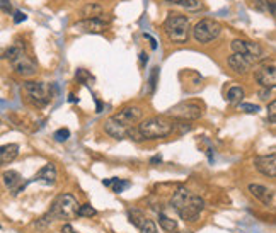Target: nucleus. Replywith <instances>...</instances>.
I'll return each mask as SVG.
<instances>
[{
	"label": "nucleus",
	"instance_id": "1",
	"mask_svg": "<svg viewBox=\"0 0 276 233\" xmlns=\"http://www.w3.org/2000/svg\"><path fill=\"white\" fill-rule=\"evenodd\" d=\"M171 206L184 221H196L199 215L205 209V201L203 197L193 194L184 186L178 187L171 197Z\"/></svg>",
	"mask_w": 276,
	"mask_h": 233
},
{
	"label": "nucleus",
	"instance_id": "2",
	"mask_svg": "<svg viewBox=\"0 0 276 233\" xmlns=\"http://www.w3.org/2000/svg\"><path fill=\"white\" fill-rule=\"evenodd\" d=\"M176 124L172 121H169L164 116H153L148 119L141 121L137 126L138 133H140L141 140H157V138H166L174 131Z\"/></svg>",
	"mask_w": 276,
	"mask_h": 233
},
{
	"label": "nucleus",
	"instance_id": "3",
	"mask_svg": "<svg viewBox=\"0 0 276 233\" xmlns=\"http://www.w3.org/2000/svg\"><path fill=\"white\" fill-rule=\"evenodd\" d=\"M164 33L169 38V41L174 44H184L189 39V19L181 14H169V17L164 21Z\"/></svg>",
	"mask_w": 276,
	"mask_h": 233
},
{
	"label": "nucleus",
	"instance_id": "4",
	"mask_svg": "<svg viewBox=\"0 0 276 233\" xmlns=\"http://www.w3.org/2000/svg\"><path fill=\"white\" fill-rule=\"evenodd\" d=\"M77 209H79V202L72 194H60L51 204V209L46 215V218L51 220H70L77 215Z\"/></svg>",
	"mask_w": 276,
	"mask_h": 233
},
{
	"label": "nucleus",
	"instance_id": "5",
	"mask_svg": "<svg viewBox=\"0 0 276 233\" xmlns=\"http://www.w3.org/2000/svg\"><path fill=\"white\" fill-rule=\"evenodd\" d=\"M56 89L53 85H48L45 82H26L24 83V94L28 101L36 108H43L53 99Z\"/></svg>",
	"mask_w": 276,
	"mask_h": 233
},
{
	"label": "nucleus",
	"instance_id": "6",
	"mask_svg": "<svg viewBox=\"0 0 276 233\" xmlns=\"http://www.w3.org/2000/svg\"><path fill=\"white\" fill-rule=\"evenodd\" d=\"M220 31H222V26L217 21H213V19H201V21L194 24L193 38L196 43L208 44L220 36Z\"/></svg>",
	"mask_w": 276,
	"mask_h": 233
},
{
	"label": "nucleus",
	"instance_id": "7",
	"mask_svg": "<svg viewBox=\"0 0 276 233\" xmlns=\"http://www.w3.org/2000/svg\"><path fill=\"white\" fill-rule=\"evenodd\" d=\"M232 49H233V53L244 56V58L249 60L251 63L263 62V60L266 58V51H264L258 43H251V41H245V39H233Z\"/></svg>",
	"mask_w": 276,
	"mask_h": 233
},
{
	"label": "nucleus",
	"instance_id": "8",
	"mask_svg": "<svg viewBox=\"0 0 276 233\" xmlns=\"http://www.w3.org/2000/svg\"><path fill=\"white\" fill-rule=\"evenodd\" d=\"M201 114H203V106L198 104V102H193V101L176 104L174 108H171L167 111V116L174 117V119H179V121L199 119V117H201Z\"/></svg>",
	"mask_w": 276,
	"mask_h": 233
},
{
	"label": "nucleus",
	"instance_id": "9",
	"mask_svg": "<svg viewBox=\"0 0 276 233\" xmlns=\"http://www.w3.org/2000/svg\"><path fill=\"white\" fill-rule=\"evenodd\" d=\"M143 117V111L138 106H128V108H123L121 111H118L116 114L109 117L111 121H114L116 124L123 126V128H132L133 124H137L138 121Z\"/></svg>",
	"mask_w": 276,
	"mask_h": 233
},
{
	"label": "nucleus",
	"instance_id": "10",
	"mask_svg": "<svg viewBox=\"0 0 276 233\" xmlns=\"http://www.w3.org/2000/svg\"><path fill=\"white\" fill-rule=\"evenodd\" d=\"M111 19L109 16H99V17H91V19H82V21L75 22L74 29L75 31L80 33H104L111 24Z\"/></svg>",
	"mask_w": 276,
	"mask_h": 233
},
{
	"label": "nucleus",
	"instance_id": "11",
	"mask_svg": "<svg viewBox=\"0 0 276 233\" xmlns=\"http://www.w3.org/2000/svg\"><path fill=\"white\" fill-rule=\"evenodd\" d=\"M254 78L264 89H275L276 85V67L275 63H263L254 70Z\"/></svg>",
	"mask_w": 276,
	"mask_h": 233
},
{
	"label": "nucleus",
	"instance_id": "12",
	"mask_svg": "<svg viewBox=\"0 0 276 233\" xmlns=\"http://www.w3.org/2000/svg\"><path fill=\"white\" fill-rule=\"evenodd\" d=\"M10 63H12L15 74L21 75V77H33V75L36 74V63H34L24 51L19 53L14 60H10Z\"/></svg>",
	"mask_w": 276,
	"mask_h": 233
},
{
	"label": "nucleus",
	"instance_id": "13",
	"mask_svg": "<svg viewBox=\"0 0 276 233\" xmlns=\"http://www.w3.org/2000/svg\"><path fill=\"white\" fill-rule=\"evenodd\" d=\"M254 167H256V170L261 172L263 175L275 179L276 177V155L270 154V155L256 156V158H254Z\"/></svg>",
	"mask_w": 276,
	"mask_h": 233
},
{
	"label": "nucleus",
	"instance_id": "14",
	"mask_svg": "<svg viewBox=\"0 0 276 233\" xmlns=\"http://www.w3.org/2000/svg\"><path fill=\"white\" fill-rule=\"evenodd\" d=\"M56 179H58L56 167L53 165V163H46L45 167H41V169L38 170V174L34 175L29 182H41V184H45V186H53L56 182ZM29 182H26V186H28Z\"/></svg>",
	"mask_w": 276,
	"mask_h": 233
},
{
	"label": "nucleus",
	"instance_id": "15",
	"mask_svg": "<svg viewBox=\"0 0 276 233\" xmlns=\"http://www.w3.org/2000/svg\"><path fill=\"white\" fill-rule=\"evenodd\" d=\"M249 193L259 199L263 204L266 206H273L275 202V193L271 189H268L266 186H261V184H249Z\"/></svg>",
	"mask_w": 276,
	"mask_h": 233
},
{
	"label": "nucleus",
	"instance_id": "16",
	"mask_svg": "<svg viewBox=\"0 0 276 233\" xmlns=\"http://www.w3.org/2000/svg\"><path fill=\"white\" fill-rule=\"evenodd\" d=\"M2 177H3V184L7 186V189H10L14 194H19L26 187L22 184V175L15 170H5Z\"/></svg>",
	"mask_w": 276,
	"mask_h": 233
},
{
	"label": "nucleus",
	"instance_id": "17",
	"mask_svg": "<svg viewBox=\"0 0 276 233\" xmlns=\"http://www.w3.org/2000/svg\"><path fill=\"white\" fill-rule=\"evenodd\" d=\"M19 155V145L9 143V145H0V167L12 163Z\"/></svg>",
	"mask_w": 276,
	"mask_h": 233
},
{
	"label": "nucleus",
	"instance_id": "18",
	"mask_svg": "<svg viewBox=\"0 0 276 233\" xmlns=\"http://www.w3.org/2000/svg\"><path fill=\"white\" fill-rule=\"evenodd\" d=\"M227 63H229V67L232 68L233 72H235V74H240V75L247 74V72L251 70V67H252V63L249 62V60H245L244 56L237 55V53H233L232 56H229Z\"/></svg>",
	"mask_w": 276,
	"mask_h": 233
},
{
	"label": "nucleus",
	"instance_id": "19",
	"mask_svg": "<svg viewBox=\"0 0 276 233\" xmlns=\"http://www.w3.org/2000/svg\"><path fill=\"white\" fill-rule=\"evenodd\" d=\"M104 14V7L99 5V3L95 2H91L87 3V5L82 7V10H80V16H82L84 19H91V17H99Z\"/></svg>",
	"mask_w": 276,
	"mask_h": 233
},
{
	"label": "nucleus",
	"instance_id": "20",
	"mask_svg": "<svg viewBox=\"0 0 276 233\" xmlns=\"http://www.w3.org/2000/svg\"><path fill=\"white\" fill-rule=\"evenodd\" d=\"M104 128H106V133H109L113 138H116V140L126 138V128H123V126H120V124H116L114 121L107 119Z\"/></svg>",
	"mask_w": 276,
	"mask_h": 233
},
{
	"label": "nucleus",
	"instance_id": "21",
	"mask_svg": "<svg viewBox=\"0 0 276 233\" xmlns=\"http://www.w3.org/2000/svg\"><path fill=\"white\" fill-rule=\"evenodd\" d=\"M102 184H104L106 187H111V189L114 191V193H123L125 189H128L130 182L128 181H123V179H118V177H113V179H106V181H102Z\"/></svg>",
	"mask_w": 276,
	"mask_h": 233
},
{
	"label": "nucleus",
	"instance_id": "22",
	"mask_svg": "<svg viewBox=\"0 0 276 233\" xmlns=\"http://www.w3.org/2000/svg\"><path fill=\"white\" fill-rule=\"evenodd\" d=\"M244 89L242 87H232V89H229V92H227V102L229 104H240L242 102V99H244Z\"/></svg>",
	"mask_w": 276,
	"mask_h": 233
},
{
	"label": "nucleus",
	"instance_id": "23",
	"mask_svg": "<svg viewBox=\"0 0 276 233\" xmlns=\"http://www.w3.org/2000/svg\"><path fill=\"white\" fill-rule=\"evenodd\" d=\"M159 225L162 227L164 232H169V233L178 230V221L169 218L167 215H164V213H159Z\"/></svg>",
	"mask_w": 276,
	"mask_h": 233
},
{
	"label": "nucleus",
	"instance_id": "24",
	"mask_svg": "<svg viewBox=\"0 0 276 233\" xmlns=\"http://www.w3.org/2000/svg\"><path fill=\"white\" fill-rule=\"evenodd\" d=\"M166 2L172 3V5H179L186 10H198L201 7L199 0H166Z\"/></svg>",
	"mask_w": 276,
	"mask_h": 233
},
{
	"label": "nucleus",
	"instance_id": "25",
	"mask_svg": "<svg viewBox=\"0 0 276 233\" xmlns=\"http://www.w3.org/2000/svg\"><path fill=\"white\" fill-rule=\"evenodd\" d=\"M252 7L261 12H268L270 10L271 16H275V3L271 0H252Z\"/></svg>",
	"mask_w": 276,
	"mask_h": 233
},
{
	"label": "nucleus",
	"instance_id": "26",
	"mask_svg": "<svg viewBox=\"0 0 276 233\" xmlns=\"http://www.w3.org/2000/svg\"><path fill=\"white\" fill-rule=\"evenodd\" d=\"M128 220L132 225H135L137 228H140V225L143 223L145 220H147V216H145L143 211H140V209H130L128 211Z\"/></svg>",
	"mask_w": 276,
	"mask_h": 233
},
{
	"label": "nucleus",
	"instance_id": "27",
	"mask_svg": "<svg viewBox=\"0 0 276 233\" xmlns=\"http://www.w3.org/2000/svg\"><path fill=\"white\" fill-rule=\"evenodd\" d=\"M77 215L84 216V218H91V216L97 215V211H95V208H92L91 204H82V206H79V209H77Z\"/></svg>",
	"mask_w": 276,
	"mask_h": 233
},
{
	"label": "nucleus",
	"instance_id": "28",
	"mask_svg": "<svg viewBox=\"0 0 276 233\" xmlns=\"http://www.w3.org/2000/svg\"><path fill=\"white\" fill-rule=\"evenodd\" d=\"M138 230H140V233H159V230H157V227H155V223H153L152 220H148V218L140 225V228H138Z\"/></svg>",
	"mask_w": 276,
	"mask_h": 233
},
{
	"label": "nucleus",
	"instance_id": "29",
	"mask_svg": "<svg viewBox=\"0 0 276 233\" xmlns=\"http://www.w3.org/2000/svg\"><path fill=\"white\" fill-rule=\"evenodd\" d=\"M75 78H77V82H80V83H87L89 80H92L94 77H92V75L87 70L79 68V70H77V74H75Z\"/></svg>",
	"mask_w": 276,
	"mask_h": 233
},
{
	"label": "nucleus",
	"instance_id": "30",
	"mask_svg": "<svg viewBox=\"0 0 276 233\" xmlns=\"http://www.w3.org/2000/svg\"><path fill=\"white\" fill-rule=\"evenodd\" d=\"M159 70H160L159 67L152 68V74H150V92H152V94L155 92V89H157V80H159Z\"/></svg>",
	"mask_w": 276,
	"mask_h": 233
},
{
	"label": "nucleus",
	"instance_id": "31",
	"mask_svg": "<svg viewBox=\"0 0 276 233\" xmlns=\"http://www.w3.org/2000/svg\"><path fill=\"white\" fill-rule=\"evenodd\" d=\"M53 138H55L56 141H67L68 138H70V131H68L67 128H61L53 135Z\"/></svg>",
	"mask_w": 276,
	"mask_h": 233
},
{
	"label": "nucleus",
	"instance_id": "32",
	"mask_svg": "<svg viewBox=\"0 0 276 233\" xmlns=\"http://www.w3.org/2000/svg\"><path fill=\"white\" fill-rule=\"evenodd\" d=\"M268 117L271 124H276V101H271L268 106Z\"/></svg>",
	"mask_w": 276,
	"mask_h": 233
},
{
	"label": "nucleus",
	"instance_id": "33",
	"mask_svg": "<svg viewBox=\"0 0 276 233\" xmlns=\"http://www.w3.org/2000/svg\"><path fill=\"white\" fill-rule=\"evenodd\" d=\"M240 106V109L245 111V113H249V114H252V113H258L259 111V106H256V104H239Z\"/></svg>",
	"mask_w": 276,
	"mask_h": 233
},
{
	"label": "nucleus",
	"instance_id": "34",
	"mask_svg": "<svg viewBox=\"0 0 276 233\" xmlns=\"http://www.w3.org/2000/svg\"><path fill=\"white\" fill-rule=\"evenodd\" d=\"M26 19H28V16H26L24 12H21V10H15V12H14V22H15V24H19V22H24Z\"/></svg>",
	"mask_w": 276,
	"mask_h": 233
},
{
	"label": "nucleus",
	"instance_id": "35",
	"mask_svg": "<svg viewBox=\"0 0 276 233\" xmlns=\"http://www.w3.org/2000/svg\"><path fill=\"white\" fill-rule=\"evenodd\" d=\"M0 9L3 10V12H12V5H10V0H0Z\"/></svg>",
	"mask_w": 276,
	"mask_h": 233
},
{
	"label": "nucleus",
	"instance_id": "36",
	"mask_svg": "<svg viewBox=\"0 0 276 233\" xmlns=\"http://www.w3.org/2000/svg\"><path fill=\"white\" fill-rule=\"evenodd\" d=\"M61 233H79V232H75L72 225H63L61 227Z\"/></svg>",
	"mask_w": 276,
	"mask_h": 233
},
{
	"label": "nucleus",
	"instance_id": "37",
	"mask_svg": "<svg viewBox=\"0 0 276 233\" xmlns=\"http://www.w3.org/2000/svg\"><path fill=\"white\" fill-rule=\"evenodd\" d=\"M143 36H145V38H147V39H148V41H150V46H152V49H157V41H155V39H153V38L150 36V34H147V33H145V34H143Z\"/></svg>",
	"mask_w": 276,
	"mask_h": 233
},
{
	"label": "nucleus",
	"instance_id": "38",
	"mask_svg": "<svg viewBox=\"0 0 276 233\" xmlns=\"http://www.w3.org/2000/svg\"><path fill=\"white\" fill-rule=\"evenodd\" d=\"M140 62H141V65H147V62H148V55H147V53H143V51L140 53Z\"/></svg>",
	"mask_w": 276,
	"mask_h": 233
},
{
	"label": "nucleus",
	"instance_id": "39",
	"mask_svg": "<svg viewBox=\"0 0 276 233\" xmlns=\"http://www.w3.org/2000/svg\"><path fill=\"white\" fill-rule=\"evenodd\" d=\"M150 162H152V163H160V162H162V156H160V155L153 156V158L150 160Z\"/></svg>",
	"mask_w": 276,
	"mask_h": 233
},
{
	"label": "nucleus",
	"instance_id": "40",
	"mask_svg": "<svg viewBox=\"0 0 276 233\" xmlns=\"http://www.w3.org/2000/svg\"><path fill=\"white\" fill-rule=\"evenodd\" d=\"M172 233H191V232H178V230H176V232H172Z\"/></svg>",
	"mask_w": 276,
	"mask_h": 233
},
{
	"label": "nucleus",
	"instance_id": "41",
	"mask_svg": "<svg viewBox=\"0 0 276 233\" xmlns=\"http://www.w3.org/2000/svg\"><path fill=\"white\" fill-rule=\"evenodd\" d=\"M2 126H3V124H2V121H0V129H2Z\"/></svg>",
	"mask_w": 276,
	"mask_h": 233
},
{
	"label": "nucleus",
	"instance_id": "42",
	"mask_svg": "<svg viewBox=\"0 0 276 233\" xmlns=\"http://www.w3.org/2000/svg\"><path fill=\"white\" fill-rule=\"evenodd\" d=\"M72 2H75V0H72Z\"/></svg>",
	"mask_w": 276,
	"mask_h": 233
},
{
	"label": "nucleus",
	"instance_id": "43",
	"mask_svg": "<svg viewBox=\"0 0 276 233\" xmlns=\"http://www.w3.org/2000/svg\"><path fill=\"white\" fill-rule=\"evenodd\" d=\"M0 228H2V227H0Z\"/></svg>",
	"mask_w": 276,
	"mask_h": 233
}]
</instances>
